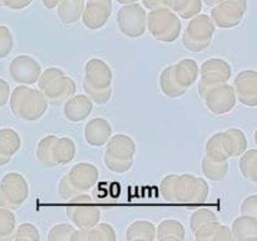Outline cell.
Listing matches in <instances>:
<instances>
[{
    "mask_svg": "<svg viewBox=\"0 0 257 241\" xmlns=\"http://www.w3.org/2000/svg\"><path fill=\"white\" fill-rule=\"evenodd\" d=\"M112 15V0H87L82 14V22L88 29H102Z\"/></svg>",
    "mask_w": 257,
    "mask_h": 241,
    "instance_id": "cell-18",
    "label": "cell"
},
{
    "mask_svg": "<svg viewBox=\"0 0 257 241\" xmlns=\"http://www.w3.org/2000/svg\"><path fill=\"white\" fill-rule=\"evenodd\" d=\"M42 2H43V5H44L47 9L52 10V9H55V8H57L59 0H42Z\"/></svg>",
    "mask_w": 257,
    "mask_h": 241,
    "instance_id": "cell-42",
    "label": "cell"
},
{
    "mask_svg": "<svg viewBox=\"0 0 257 241\" xmlns=\"http://www.w3.org/2000/svg\"><path fill=\"white\" fill-rule=\"evenodd\" d=\"M221 147L227 160L238 157L247 150V138L240 128H230L220 132Z\"/></svg>",
    "mask_w": 257,
    "mask_h": 241,
    "instance_id": "cell-22",
    "label": "cell"
},
{
    "mask_svg": "<svg viewBox=\"0 0 257 241\" xmlns=\"http://www.w3.org/2000/svg\"><path fill=\"white\" fill-rule=\"evenodd\" d=\"M246 12V0H221L217 5L212 7L210 17L216 27L230 29L242 23Z\"/></svg>",
    "mask_w": 257,
    "mask_h": 241,
    "instance_id": "cell-14",
    "label": "cell"
},
{
    "mask_svg": "<svg viewBox=\"0 0 257 241\" xmlns=\"http://www.w3.org/2000/svg\"><path fill=\"white\" fill-rule=\"evenodd\" d=\"M197 241H228L233 240L231 230L220 221H208L193 231Z\"/></svg>",
    "mask_w": 257,
    "mask_h": 241,
    "instance_id": "cell-24",
    "label": "cell"
},
{
    "mask_svg": "<svg viewBox=\"0 0 257 241\" xmlns=\"http://www.w3.org/2000/svg\"><path fill=\"white\" fill-rule=\"evenodd\" d=\"M34 0H2V7H7L13 10H22L29 7Z\"/></svg>",
    "mask_w": 257,
    "mask_h": 241,
    "instance_id": "cell-39",
    "label": "cell"
},
{
    "mask_svg": "<svg viewBox=\"0 0 257 241\" xmlns=\"http://www.w3.org/2000/svg\"><path fill=\"white\" fill-rule=\"evenodd\" d=\"M117 3L122 5H127V4H133V3H138V0H117Z\"/></svg>",
    "mask_w": 257,
    "mask_h": 241,
    "instance_id": "cell-44",
    "label": "cell"
},
{
    "mask_svg": "<svg viewBox=\"0 0 257 241\" xmlns=\"http://www.w3.org/2000/svg\"><path fill=\"white\" fill-rule=\"evenodd\" d=\"M14 47V37L5 25H0V58H7Z\"/></svg>",
    "mask_w": 257,
    "mask_h": 241,
    "instance_id": "cell-37",
    "label": "cell"
},
{
    "mask_svg": "<svg viewBox=\"0 0 257 241\" xmlns=\"http://www.w3.org/2000/svg\"><path fill=\"white\" fill-rule=\"evenodd\" d=\"M10 92L12 90H10L9 83L3 79V78H0V108L7 105V103L9 102Z\"/></svg>",
    "mask_w": 257,
    "mask_h": 241,
    "instance_id": "cell-40",
    "label": "cell"
},
{
    "mask_svg": "<svg viewBox=\"0 0 257 241\" xmlns=\"http://www.w3.org/2000/svg\"><path fill=\"white\" fill-rule=\"evenodd\" d=\"M117 238L112 225L98 222L87 230H78L77 241H114Z\"/></svg>",
    "mask_w": 257,
    "mask_h": 241,
    "instance_id": "cell-27",
    "label": "cell"
},
{
    "mask_svg": "<svg viewBox=\"0 0 257 241\" xmlns=\"http://www.w3.org/2000/svg\"><path fill=\"white\" fill-rule=\"evenodd\" d=\"M65 212L78 230H87L100 221V210L87 192L79 193L67 200Z\"/></svg>",
    "mask_w": 257,
    "mask_h": 241,
    "instance_id": "cell-11",
    "label": "cell"
},
{
    "mask_svg": "<svg viewBox=\"0 0 257 241\" xmlns=\"http://www.w3.org/2000/svg\"><path fill=\"white\" fill-rule=\"evenodd\" d=\"M77 153V146L70 137L48 135L38 142L37 158L45 167H60L72 162Z\"/></svg>",
    "mask_w": 257,
    "mask_h": 241,
    "instance_id": "cell-6",
    "label": "cell"
},
{
    "mask_svg": "<svg viewBox=\"0 0 257 241\" xmlns=\"http://www.w3.org/2000/svg\"><path fill=\"white\" fill-rule=\"evenodd\" d=\"M161 195L170 203L198 205L207 201L210 186L202 177L191 173L167 175L161 181Z\"/></svg>",
    "mask_w": 257,
    "mask_h": 241,
    "instance_id": "cell-1",
    "label": "cell"
},
{
    "mask_svg": "<svg viewBox=\"0 0 257 241\" xmlns=\"http://www.w3.org/2000/svg\"><path fill=\"white\" fill-rule=\"evenodd\" d=\"M198 73L200 67L191 58H185L177 64L168 65L160 75L161 90L166 97H182L198 79Z\"/></svg>",
    "mask_w": 257,
    "mask_h": 241,
    "instance_id": "cell-2",
    "label": "cell"
},
{
    "mask_svg": "<svg viewBox=\"0 0 257 241\" xmlns=\"http://www.w3.org/2000/svg\"><path fill=\"white\" fill-rule=\"evenodd\" d=\"M217 220H218L217 216H216V213L213 212V211L208 210V208H198L197 211H195V212L191 215L190 227L193 232L196 228H198L201 225H203V223L208 222V221H217Z\"/></svg>",
    "mask_w": 257,
    "mask_h": 241,
    "instance_id": "cell-36",
    "label": "cell"
},
{
    "mask_svg": "<svg viewBox=\"0 0 257 241\" xmlns=\"http://www.w3.org/2000/svg\"><path fill=\"white\" fill-rule=\"evenodd\" d=\"M78 230L70 223H57L52 226L47 238L49 241H77Z\"/></svg>",
    "mask_w": 257,
    "mask_h": 241,
    "instance_id": "cell-34",
    "label": "cell"
},
{
    "mask_svg": "<svg viewBox=\"0 0 257 241\" xmlns=\"http://www.w3.org/2000/svg\"><path fill=\"white\" fill-rule=\"evenodd\" d=\"M147 29L152 38L161 43H173L181 34V19L170 7L150 10L146 17Z\"/></svg>",
    "mask_w": 257,
    "mask_h": 241,
    "instance_id": "cell-9",
    "label": "cell"
},
{
    "mask_svg": "<svg viewBox=\"0 0 257 241\" xmlns=\"http://www.w3.org/2000/svg\"><path fill=\"white\" fill-rule=\"evenodd\" d=\"M228 168H230L228 161L211 160L206 155L202 158V162H201V170H202L203 176L207 180L215 181V182H220V181L225 180V177L227 176Z\"/></svg>",
    "mask_w": 257,
    "mask_h": 241,
    "instance_id": "cell-29",
    "label": "cell"
},
{
    "mask_svg": "<svg viewBox=\"0 0 257 241\" xmlns=\"http://www.w3.org/2000/svg\"><path fill=\"white\" fill-rule=\"evenodd\" d=\"M233 240H251L257 237V217L250 215H241L233 220L231 226Z\"/></svg>",
    "mask_w": 257,
    "mask_h": 241,
    "instance_id": "cell-25",
    "label": "cell"
},
{
    "mask_svg": "<svg viewBox=\"0 0 257 241\" xmlns=\"http://www.w3.org/2000/svg\"><path fill=\"white\" fill-rule=\"evenodd\" d=\"M37 83L45 99L53 105L64 104L77 92V85L73 78L57 67H49L42 70Z\"/></svg>",
    "mask_w": 257,
    "mask_h": 241,
    "instance_id": "cell-5",
    "label": "cell"
},
{
    "mask_svg": "<svg viewBox=\"0 0 257 241\" xmlns=\"http://www.w3.org/2000/svg\"><path fill=\"white\" fill-rule=\"evenodd\" d=\"M125 238L128 241L156 240V226L151 221L138 220L131 223L125 231Z\"/></svg>",
    "mask_w": 257,
    "mask_h": 241,
    "instance_id": "cell-30",
    "label": "cell"
},
{
    "mask_svg": "<svg viewBox=\"0 0 257 241\" xmlns=\"http://www.w3.org/2000/svg\"><path fill=\"white\" fill-rule=\"evenodd\" d=\"M186 237L185 226L176 218H166L161 221L156 228V238L158 241H182Z\"/></svg>",
    "mask_w": 257,
    "mask_h": 241,
    "instance_id": "cell-26",
    "label": "cell"
},
{
    "mask_svg": "<svg viewBox=\"0 0 257 241\" xmlns=\"http://www.w3.org/2000/svg\"><path fill=\"white\" fill-rule=\"evenodd\" d=\"M93 112V102L87 94H74L64 103V117L72 123L87 119Z\"/></svg>",
    "mask_w": 257,
    "mask_h": 241,
    "instance_id": "cell-20",
    "label": "cell"
},
{
    "mask_svg": "<svg viewBox=\"0 0 257 241\" xmlns=\"http://www.w3.org/2000/svg\"><path fill=\"white\" fill-rule=\"evenodd\" d=\"M137 145L131 136L124 133L110 136L105 143L104 165L113 173L122 175L133 167Z\"/></svg>",
    "mask_w": 257,
    "mask_h": 241,
    "instance_id": "cell-7",
    "label": "cell"
},
{
    "mask_svg": "<svg viewBox=\"0 0 257 241\" xmlns=\"http://www.w3.org/2000/svg\"><path fill=\"white\" fill-rule=\"evenodd\" d=\"M113 72L108 63L100 58H90L84 67L83 88L95 104H107L112 97Z\"/></svg>",
    "mask_w": 257,
    "mask_h": 241,
    "instance_id": "cell-3",
    "label": "cell"
},
{
    "mask_svg": "<svg viewBox=\"0 0 257 241\" xmlns=\"http://www.w3.org/2000/svg\"><path fill=\"white\" fill-rule=\"evenodd\" d=\"M29 197V183L18 172L7 173L0 181V207L17 210Z\"/></svg>",
    "mask_w": 257,
    "mask_h": 241,
    "instance_id": "cell-12",
    "label": "cell"
},
{
    "mask_svg": "<svg viewBox=\"0 0 257 241\" xmlns=\"http://www.w3.org/2000/svg\"><path fill=\"white\" fill-rule=\"evenodd\" d=\"M17 228V217L12 210L0 207V241H10Z\"/></svg>",
    "mask_w": 257,
    "mask_h": 241,
    "instance_id": "cell-33",
    "label": "cell"
},
{
    "mask_svg": "<svg viewBox=\"0 0 257 241\" xmlns=\"http://www.w3.org/2000/svg\"><path fill=\"white\" fill-rule=\"evenodd\" d=\"M98 178L99 170L97 166L89 162L77 163L60 178L58 193L67 201L73 196L89 191L98 182Z\"/></svg>",
    "mask_w": 257,
    "mask_h": 241,
    "instance_id": "cell-8",
    "label": "cell"
},
{
    "mask_svg": "<svg viewBox=\"0 0 257 241\" xmlns=\"http://www.w3.org/2000/svg\"><path fill=\"white\" fill-rule=\"evenodd\" d=\"M0 7H2V0H0Z\"/></svg>",
    "mask_w": 257,
    "mask_h": 241,
    "instance_id": "cell-45",
    "label": "cell"
},
{
    "mask_svg": "<svg viewBox=\"0 0 257 241\" xmlns=\"http://www.w3.org/2000/svg\"><path fill=\"white\" fill-rule=\"evenodd\" d=\"M147 13L138 3L123 5L117 14L118 29L123 35L130 38H140L147 30L146 24Z\"/></svg>",
    "mask_w": 257,
    "mask_h": 241,
    "instance_id": "cell-15",
    "label": "cell"
},
{
    "mask_svg": "<svg viewBox=\"0 0 257 241\" xmlns=\"http://www.w3.org/2000/svg\"><path fill=\"white\" fill-rule=\"evenodd\" d=\"M236 98L246 107L257 105V73L252 69L241 70L233 83Z\"/></svg>",
    "mask_w": 257,
    "mask_h": 241,
    "instance_id": "cell-19",
    "label": "cell"
},
{
    "mask_svg": "<svg viewBox=\"0 0 257 241\" xmlns=\"http://www.w3.org/2000/svg\"><path fill=\"white\" fill-rule=\"evenodd\" d=\"M9 105L13 114L27 122L40 119L48 110V100L39 89L18 85L10 92Z\"/></svg>",
    "mask_w": 257,
    "mask_h": 241,
    "instance_id": "cell-4",
    "label": "cell"
},
{
    "mask_svg": "<svg viewBox=\"0 0 257 241\" xmlns=\"http://www.w3.org/2000/svg\"><path fill=\"white\" fill-rule=\"evenodd\" d=\"M216 25L207 14H197L191 18L182 35L183 47L193 53H200L211 45Z\"/></svg>",
    "mask_w": 257,
    "mask_h": 241,
    "instance_id": "cell-10",
    "label": "cell"
},
{
    "mask_svg": "<svg viewBox=\"0 0 257 241\" xmlns=\"http://www.w3.org/2000/svg\"><path fill=\"white\" fill-rule=\"evenodd\" d=\"M240 172L246 180L257 182V151L246 150L240 158Z\"/></svg>",
    "mask_w": 257,
    "mask_h": 241,
    "instance_id": "cell-32",
    "label": "cell"
},
{
    "mask_svg": "<svg viewBox=\"0 0 257 241\" xmlns=\"http://www.w3.org/2000/svg\"><path fill=\"white\" fill-rule=\"evenodd\" d=\"M9 73L13 80L19 84L32 85L35 84L39 79L42 73V67L35 58L30 55H17L10 62Z\"/></svg>",
    "mask_w": 257,
    "mask_h": 241,
    "instance_id": "cell-17",
    "label": "cell"
},
{
    "mask_svg": "<svg viewBox=\"0 0 257 241\" xmlns=\"http://www.w3.org/2000/svg\"><path fill=\"white\" fill-rule=\"evenodd\" d=\"M231 75H232V68L227 60L222 58H210L203 62L200 68L198 92L202 95L208 88L227 83Z\"/></svg>",
    "mask_w": 257,
    "mask_h": 241,
    "instance_id": "cell-13",
    "label": "cell"
},
{
    "mask_svg": "<svg viewBox=\"0 0 257 241\" xmlns=\"http://www.w3.org/2000/svg\"><path fill=\"white\" fill-rule=\"evenodd\" d=\"M110 136H112V126L109 120L103 117L93 118L84 126L85 142L92 147L105 146Z\"/></svg>",
    "mask_w": 257,
    "mask_h": 241,
    "instance_id": "cell-21",
    "label": "cell"
},
{
    "mask_svg": "<svg viewBox=\"0 0 257 241\" xmlns=\"http://www.w3.org/2000/svg\"><path fill=\"white\" fill-rule=\"evenodd\" d=\"M201 97L205 100L206 107L215 115L227 114L237 103L235 89L228 83L208 88Z\"/></svg>",
    "mask_w": 257,
    "mask_h": 241,
    "instance_id": "cell-16",
    "label": "cell"
},
{
    "mask_svg": "<svg viewBox=\"0 0 257 241\" xmlns=\"http://www.w3.org/2000/svg\"><path fill=\"white\" fill-rule=\"evenodd\" d=\"M85 0H59L58 17L64 24H74L82 18Z\"/></svg>",
    "mask_w": 257,
    "mask_h": 241,
    "instance_id": "cell-28",
    "label": "cell"
},
{
    "mask_svg": "<svg viewBox=\"0 0 257 241\" xmlns=\"http://www.w3.org/2000/svg\"><path fill=\"white\" fill-rule=\"evenodd\" d=\"M241 215H250L257 217V195H250L243 198L240 206Z\"/></svg>",
    "mask_w": 257,
    "mask_h": 241,
    "instance_id": "cell-38",
    "label": "cell"
},
{
    "mask_svg": "<svg viewBox=\"0 0 257 241\" xmlns=\"http://www.w3.org/2000/svg\"><path fill=\"white\" fill-rule=\"evenodd\" d=\"M22 147V138L13 128H0V167L8 165Z\"/></svg>",
    "mask_w": 257,
    "mask_h": 241,
    "instance_id": "cell-23",
    "label": "cell"
},
{
    "mask_svg": "<svg viewBox=\"0 0 257 241\" xmlns=\"http://www.w3.org/2000/svg\"><path fill=\"white\" fill-rule=\"evenodd\" d=\"M40 238L39 230L35 225L30 222H24L15 228L12 236V240H27V241H38Z\"/></svg>",
    "mask_w": 257,
    "mask_h": 241,
    "instance_id": "cell-35",
    "label": "cell"
},
{
    "mask_svg": "<svg viewBox=\"0 0 257 241\" xmlns=\"http://www.w3.org/2000/svg\"><path fill=\"white\" fill-rule=\"evenodd\" d=\"M170 8L180 19L190 20L202 10V0H170Z\"/></svg>",
    "mask_w": 257,
    "mask_h": 241,
    "instance_id": "cell-31",
    "label": "cell"
},
{
    "mask_svg": "<svg viewBox=\"0 0 257 241\" xmlns=\"http://www.w3.org/2000/svg\"><path fill=\"white\" fill-rule=\"evenodd\" d=\"M143 7L147 10H155L158 8L170 7V0H142Z\"/></svg>",
    "mask_w": 257,
    "mask_h": 241,
    "instance_id": "cell-41",
    "label": "cell"
},
{
    "mask_svg": "<svg viewBox=\"0 0 257 241\" xmlns=\"http://www.w3.org/2000/svg\"><path fill=\"white\" fill-rule=\"evenodd\" d=\"M220 2L221 0H202V3H205L207 7H211V8L215 7V5H217Z\"/></svg>",
    "mask_w": 257,
    "mask_h": 241,
    "instance_id": "cell-43",
    "label": "cell"
}]
</instances>
